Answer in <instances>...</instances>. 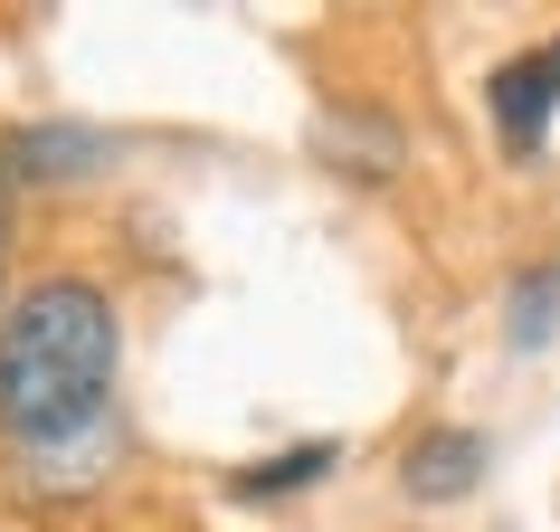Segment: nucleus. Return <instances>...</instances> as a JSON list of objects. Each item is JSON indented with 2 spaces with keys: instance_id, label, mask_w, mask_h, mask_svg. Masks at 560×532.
I'll return each instance as SVG.
<instances>
[{
  "instance_id": "f257e3e1",
  "label": "nucleus",
  "mask_w": 560,
  "mask_h": 532,
  "mask_svg": "<svg viewBox=\"0 0 560 532\" xmlns=\"http://www.w3.org/2000/svg\"><path fill=\"white\" fill-rule=\"evenodd\" d=\"M115 390V304L86 276H38L0 314V428L20 447H67Z\"/></svg>"
},
{
  "instance_id": "f03ea898",
  "label": "nucleus",
  "mask_w": 560,
  "mask_h": 532,
  "mask_svg": "<svg viewBox=\"0 0 560 532\" xmlns=\"http://www.w3.org/2000/svg\"><path fill=\"white\" fill-rule=\"evenodd\" d=\"M485 105H494V134H503V152H513V162H523V152H541V134H551V115H560V38H551V48L503 58L494 86H485Z\"/></svg>"
},
{
  "instance_id": "7ed1b4c3",
  "label": "nucleus",
  "mask_w": 560,
  "mask_h": 532,
  "mask_svg": "<svg viewBox=\"0 0 560 532\" xmlns=\"http://www.w3.org/2000/svg\"><path fill=\"white\" fill-rule=\"evenodd\" d=\"M475 475H485V438H475V428H428V438L399 456L409 504H456V495H475Z\"/></svg>"
},
{
  "instance_id": "20e7f679",
  "label": "nucleus",
  "mask_w": 560,
  "mask_h": 532,
  "mask_svg": "<svg viewBox=\"0 0 560 532\" xmlns=\"http://www.w3.org/2000/svg\"><path fill=\"white\" fill-rule=\"evenodd\" d=\"M332 466H342V447H332V438H304V447H285V456H257V466H237V475H229V495H237V504H276V495H304V485H324Z\"/></svg>"
},
{
  "instance_id": "39448f33",
  "label": "nucleus",
  "mask_w": 560,
  "mask_h": 532,
  "mask_svg": "<svg viewBox=\"0 0 560 532\" xmlns=\"http://www.w3.org/2000/svg\"><path fill=\"white\" fill-rule=\"evenodd\" d=\"M105 162V134H77V124H30L10 143V181H58V172H95Z\"/></svg>"
},
{
  "instance_id": "423d86ee",
  "label": "nucleus",
  "mask_w": 560,
  "mask_h": 532,
  "mask_svg": "<svg viewBox=\"0 0 560 532\" xmlns=\"http://www.w3.org/2000/svg\"><path fill=\"white\" fill-rule=\"evenodd\" d=\"M503 333H513V352H541L560 333V266H532L523 286H513V304H503Z\"/></svg>"
},
{
  "instance_id": "0eeeda50",
  "label": "nucleus",
  "mask_w": 560,
  "mask_h": 532,
  "mask_svg": "<svg viewBox=\"0 0 560 532\" xmlns=\"http://www.w3.org/2000/svg\"><path fill=\"white\" fill-rule=\"evenodd\" d=\"M10 190H20V181H10V152H0V247H10Z\"/></svg>"
}]
</instances>
